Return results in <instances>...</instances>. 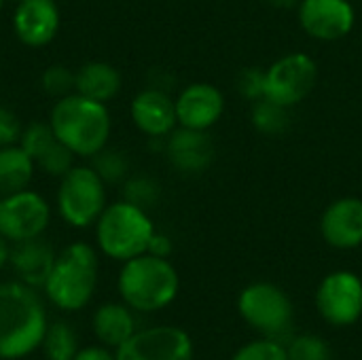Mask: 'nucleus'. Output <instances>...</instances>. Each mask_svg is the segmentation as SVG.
I'll return each mask as SVG.
<instances>
[{
  "mask_svg": "<svg viewBox=\"0 0 362 360\" xmlns=\"http://www.w3.org/2000/svg\"><path fill=\"white\" fill-rule=\"evenodd\" d=\"M34 161L19 146H0V195H11L30 187L34 178Z\"/></svg>",
  "mask_w": 362,
  "mask_h": 360,
  "instance_id": "4be33fe9",
  "label": "nucleus"
},
{
  "mask_svg": "<svg viewBox=\"0 0 362 360\" xmlns=\"http://www.w3.org/2000/svg\"><path fill=\"white\" fill-rule=\"evenodd\" d=\"M49 125L57 140L74 157H95L110 138V112L106 104L89 100L76 91L59 98L49 115Z\"/></svg>",
  "mask_w": 362,
  "mask_h": 360,
  "instance_id": "f03ea898",
  "label": "nucleus"
},
{
  "mask_svg": "<svg viewBox=\"0 0 362 360\" xmlns=\"http://www.w3.org/2000/svg\"><path fill=\"white\" fill-rule=\"evenodd\" d=\"M74 91L106 104L121 91V74L108 62H87L74 72Z\"/></svg>",
  "mask_w": 362,
  "mask_h": 360,
  "instance_id": "aec40b11",
  "label": "nucleus"
},
{
  "mask_svg": "<svg viewBox=\"0 0 362 360\" xmlns=\"http://www.w3.org/2000/svg\"><path fill=\"white\" fill-rule=\"evenodd\" d=\"M238 91L252 102L265 98V70L244 68L238 76Z\"/></svg>",
  "mask_w": 362,
  "mask_h": 360,
  "instance_id": "c85d7f7f",
  "label": "nucleus"
},
{
  "mask_svg": "<svg viewBox=\"0 0 362 360\" xmlns=\"http://www.w3.org/2000/svg\"><path fill=\"white\" fill-rule=\"evenodd\" d=\"M146 252H148V255H155V257L168 259L170 252H172V242H170V238L155 231L153 238H151V244H148V250H146Z\"/></svg>",
  "mask_w": 362,
  "mask_h": 360,
  "instance_id": "2f4dec72",
  "label": "nucleus"
},
{
  "mask_svg": "<svg viewBox=\"0 0 362 360\" xmlns=\"http://www.w3.org/2000/svg\"><path fill=\"white\" fill-rule=\"evenodd\" d=\"M4 2H6V0H0V11H2V6H4Z\"/></svg>",
  "mask_w": 362,
  "mask_h": 360,
  "instance_id": "c9c22d12",
  "label": "nucleus"
},
{
  "mask_svg": "<svg viewBox=\"0 0 362 360\" xmlns=\"http://www.w3.org/2000/svg\"><path fill=\"white\" fill-rule=\"evenodd\" d=\"M40 85L49 95L59 100L74 91V72H70L66 66H59V64L49 66L40 76Z\"/></svg>",
  "mask_w": 362,
  "mask_h": 360,
  "instance_id": "a878e982",
  "label": "nucleus"
},
{
  "mask_svg": "<svg viewBox=\"0 0 362 360\" xmlns=\"http://www.w3.org/2000/svg\"><path fill=\"white\" fill-rule=\"evenodd\" d=\"M55 257L57 255L47 242H42L40 238H34V240L17 242L15 248H11L8 263L13 265L19 282L32 289H38V286H45L51 274V267L55 263Z\"/></svg>",
  "mask_w": 362,
  "mask_h": 360,
  "instance_id": "6ab92c4d",
  "label": "nucleus"
},
{
  "mask_svg": "<svg viewBox=\"0 0 362 360\" xmlns=\"http://www.w3.org/2000/svg\"><path fill=\"white\" fill-rule=\"evenodd\" d=\"M155 197H157V185L146 178H134L125 187V199L140 208L151 206L155 202Z\"/></svg>",
  "mask_w": 362,
  "mask_h": 360,
  "instance_id": "c756f323",
  "label": "nucleus"
},
{
  "mask_svg": "<svg viewBox=\"0 0 362 360\" xmlns=\"http://www.w3.org/2000/svg\"><path fill=\"white\" fill-rule=\"evenodd\" d=\"M72 360H117V356L106 346H89L78 350Z\"/></svg>",
  "mask_w": 362,
  "mask_h": 360,
  "instance_id": "473e14b6",
  "label": "nucleus"
},
{
  "mask_svg": "<svg viewBox=\"0 0 362 360\" xmlns=\"http://www.w3.org/2000/svg\"><path fill=\"white\" fill-rule=\"evenodd\" d=\"M318 314L333 327H350L362 316V280L352 272L329 274L316 291Z\"/></svg>",
  "mask_w": 362,
  "mask_h": 360,
  "instance_id": "9d476101",
  "label": "nucleus"
},
{
  "mask_svg": "<svg viewBox=\"0 0 362 360\" xmlns=\"http://www.w3.org/2000/svg\"><path fill=\"white\" fill-rule=\"evenodd\" d=\"M19 146L32 157L34 166L51 176H64L72 168V151L57 140L49 123H32L21 132Z\"/></svg>",
  "mask_w": 362,
  "mask_h": 360,
  "instance_id": "2eb2a0df",
  "label": "nucleus"
},
{
  "mask_svg": "<svg viewBox=\"0 0 362 360\" xmlns=\"http://www.w3.org/2000/svg\"><path fill=\"white\" fill-rule=\"evenodd\" d=\"M288 119H291L288 108L269 98H261L252 102V125L257 127V132L265 136L284 134L288 127Z\"/></svg>",
  "mask_w": 362,
  "mask_h": 360,
  "instance_id": "b1692460",
  "label": "nucleus"
},
{
  "mask_svg": "<svg viewBox=\"0 0 362 360\" xmlns=\"http://www.w3.org/2000/svg\"><path fill=\"white\" fill-rule=\"evenodd\" d=\"M47 312L32 286L0 284V360H19L40 348L47 333Z\"/></svg>",
  "mask_w": 362,
  "mask_h": 360,
  "instance_id": "f257e3e1",
  "label": "nucleus"
},
{
  "mask_svg": "<svg viewBox=\"0 0 362 360\" xmlns=\"http://www.w3.org/2000/svg\"><path fill=\"white\" fill-rule=\"evenodd\" d=\"M40 348L47 360H72L78 352V339L68 323H55L47 327Z\"/></svg>",
  "mask_w": 362,
  "mask_h": 360,
  "instance_id": "5701e85b",
  "label": "nucleus"
},
{
  "mask_svg": "<svg viewBox=\"0 0 362 360\" xmlns=\"http://www.w3.org/2000/svg\"><path fill=\"white\" fill-rule=\"evenodd\" d=\"M225 112L223 93L210 83H193L176 98V119L180 127L208 132Z\"/></svg>",
  "mask_w": 362,
  "mask_h": 360,
  "instance_id": "4468645a",
  "label": "nucleus"
},
{
  "mask_svg": "<svg viewBox=\"0 0 362 360\" xmlns=\"http://www.w3.org/2000/svg\"><path fill=\"white\" fill-rule=\"evenodd\" d=\"M11 259V248H8V240L0 236V272L4 269V265Z\"/></svg>",
  "mask_w": 362,
  "mask_h": 360,
  "instance_id": "72a5a7b5",
  "label": "nucleus"
},
{
  "mask_svg": "<svg viewBox=\"0 0 362 360\" xmlns=\"http://www.w3.org/2000/svg\"><path fill=\"white\" fill-rule=\"evenodd\" d=\"M93 159V170L102 176L104 182H115V180H121L127 172V161L121 153L117 151H100Z\"/></svg>",
  "mask_w": 362,
  "mask_h": 360,
  "instance_id": "cd10ccee",
  "label": "nucleus"
},
{
  "mask_svg": "<svg viewBox=\"0 0 362 360\" xmlns=\"http://www.w3.org/2000/svg\"><path fill=\"white\" fill-rule=\"evenodd\" d=\"M91 327L98 342L112 350L121 348L136 333V320L129 312V306L121 303L100 306L93 314Z\"/></svg>",
  "mask_w": 362,
  "mask_h": 360,
  "instance_id": "412c9836",
  "label": "nucleus"
},
{
  "mask_svg": "<svg viewBox=\"0 0 362 360\" xmlns=\"http://www.w3.org/2000/svg\"><path fill=\"white\" fill-rule=\"evenodd\" d=\"M316 76V62L310 55L288 53L265 70V98L291 108L312 93Z\"/></svg>",
  "mask_w": 362,
  "mask_h": 360,
  "instance_id": "1a4fd4ad",
  "label": "nucleus"
},
{
  "mask_svg": "<svg viewBox=\"0 0 362 360\" xmlns=\"http://www.w3.org/2000/svg\"><path fill=\"white\" fill-rule=\"evenodd\" d=\"M51 223V208L47 199L32 191L23 189L0 199V236L8 242H25L40 238Z\"/></svg>",
  "mask_w": 362,
  "mask_h": 360,
  "instance_id": "6e6552de",
  "label": "nucleus"
},
{
  "mask_svg": "<svg viewBox=\"0 0 362 360\" xmlns=\"http://www.w3.org/2000/svg\"><path fill=\"white\" fill-rule=\"evenodd\" d=\"M272 6H276V8H295V6H299V2L301 0H267Z\"/></svg>",
  "mask_w": 362,
  "mask_h": 360,
  "instance_id": "f704fd0d",
  "label": "nucleus"
},
{
  "mask_svg": "<svg viewBox=\"0 0 362 360\" xmlns=\"http://www.w3.org/2000/svg\"><path fill=\"white\" fill-rule=\"evenodd\" d=\"M0 199H2V195H0Z\"/></svg>",
  "mask_w": 362,
  "mask_h": 360,
  "instance_id": "4c0bfd02",
  "label": "nucleus"
},
{
  "mask_svg": "<svg viewBox=\"0 0 362 360\" xmlns=\"http://www.w3.org/2000/svg\"><path fill=\"white\" fill-rule=\"evenodd\" d=\"M21 138V127H19V119L0 104V146H8L15 144Z\"/></svg>",
  "mask_w": 362,
  "mask_h": 360,
  "instance_id": "7c9ffc66",
  "label": "nucleus"
},
{
  "mask_svg": "<svg viewBox=\"0 0 362 360\" xmlns=\"http://www.w3.org/2000/svg\"><path fill=\"white\" fill-rule=\"evenodd\" d=\"M168 157L176 170L185 174H199L212 163L214 144L206 132L178 127L170 134Z\"/></svg>",
  "mask_w": 362,
  "mask_h": 360,
  "instance_id": "a211bd4d",
  "label": "nucleus"
},
{
  "mask_svg": "<svg viewBox=\"0 0 362 360\" xmlns=\"http://www.w3.org/2000/svg\"><path fill=\"white\" fill-rule=\"evenodd\" d=\"M320 233L325 242L339 250H350L362 244V199L341 197L333 202L322 219Z\"/></svg>",
  "mask_w": 362,
  "mask_h": 360,
  "instance_id": "dca6fc26",
  "label": "nucleus"
},
{
  "mask_svg": "<svg viewBox=\"0 0 362 360\" xmlns=\"http://www.w3.org/2000/svg\"><path fill=\"white\" fill-rule=\"evenodd\" d=\"M288 360H331V348L316 335H297L286 346Z\"/></svg>",
  "mask_w": 362,
  "mask_h": 360,
  "instance_id": "393cba45",
  "label": "nucleus"
},
{
  "mask_svg": "<svg viewBox=\"0 0 362 360\" xmlns=\"http://www.w3.org/2000/svg\"><path fill=\"white\" fill-rule=\"evenodd\" d=\"M106 182L91 166H72L59 180L57 212L76 229L95 225L106 208Z\"/></svg>",
  "mask_w": 362,
  "mask_h": 360,
  "instance_id": "423d86ee",
  "label": "nucleus"
},
{
  "mask_svg": "<svg viewBox=\"0 0 362 360\" xmlns=\"http://www.w3.org/2000/svg\"><path fill=\"white\" fill-rule=\"evenodd\" d=\"M98 272L100 261L95 248L85 242H74L55 257L42 289L55 308L64 312H78L95 293Z\"/></svg>",
  "mask_w": 362,
  "mask_h": 360,
  "instance_id": "20e7f679",
  "label": "nucleus"
},
{
  "mask_svg": "<svg viewBox=\"0 0 362 360\" xmlns=\"http://www.w3.org/2000/svg\"><path fill=\"white\" fill-rule=\"evenodd\" d=\"M117 284L129 310L151 314L168 308L176 299L180 278L168 259L144 252L123 263Z\"/></svg>",
  "mask_w": 362,
  "mask_h": 360,
  "instance_id": "7ed1b4c3",
  "label": "nucleus"
},
{
  "mask_svg": "<svg viewBox=\"0 0 362 360\" xmlns=\"http://www.w3.org/2000/svg\"><path fill=\"white\" fill-rule=\"evenodd\" d=\"M15 36L25 47L49 45L59 30V6L55 0H19L13 13Z\"/></svg>",
  "mask_w": 362,
  "mask_h": 360,
  "instance_id": "ddd939ff",
  "label": "nucleus"
},
{
  "mask_svg": "<svg viewBox=\"0 0 362 360\" xmlns=\"http://www.w3.org/2000/svg\"><path fill=\"white\" fill-rule=\"evenodd\" d=\"M155 225L146 210L123 199L108 204L95 223L100 250L115 261H129L148 250Z\"/></svg>",
  "mask_w": 362,
  "mask_h": 360,
  "instance_id": "39448f33",
  "label": "nucleus"
},
{
  "mask_svg": "<svg viewBox=\"0 0 362 360\" xmlns=\"http://www.w3.org/2000/svg\"><path fill=\"white\" fill-rule=\"evenodd\" d=\"M231 360H288V356H286V348H282L278 342L267 337L246 344L233 354Z\"/></svg>",
  "mask_w": 362,
  "mask_h": 360,
  "instance_id": "bb28decb",
  "label": "nucleus"
},
{
  "mask_svg": "<svg viewBox=\"0 0 362 360\" xmlns=\"http://www.w3.org/2000/svg\"><path fill=\"white\" fill-rule=\"evenodd\" d=\"M132 119L151 138L170 136L178 125L176 102L161 89H144L132 100Z\"/></svg>",
  "mask_w": 362,
  "mask_h": 360,
  "instance_id": "f3484780",
  "label": "nucleus"
},
{
  "mask_svg": "<svg viewBox=\"0 0 362 360\" xmlns=\"http://www.w3.org/2000/svg\"><path fill=\"white\" fill-rule=\"evenodd\" d=\"M117 360H193V342L187 331L170 325L136 331L121 348Z\"/></svg>",
  "mask_w": 362,
  "mask_h": 360,
  "instance_id": "9b49d317",
  "label": "nucleus"
},
{
  "mask_svg": "<svg viewBox=\"0 0 362 360\" xmlns=\"http://www.w3.org/2000/svg\"><path fill=\"white\" fill-rule=\"evenodd\" d=\"M354 8L348 0H301V28L316 40L333 42L346 38L354 28Z\"/></svg>",
  "mask_w": 362,
  "mask_h": 360,
  "instance_id": "f8f14e48",
  "label": "nucleus"
},
{
  "mask_svg": "<svg viewBox=\"0 0 362 360\" xmlns=\"http://www.w3.org/2000/svg\"><path fill=\"white\" fill-rule=\"evenodd\" d=\"M240 316L267 337L286 333L293 323V303L288 295L272 282H255L240 293Z\"/></svg>",
  "mask_w": 362,
  "mask_h": 360,
  "instance_id": "0eeeda50",
  "label": "nucleus"
},
{
  "mask_svg": "<svg viewBox=\"0 0 362 360\" xmlns=\"http://www.w3.org/2000/svg\"><path fill=\"white\" fill-rule=\"evenodd\" d=\"M13 2H19V0H13Z\"/></svg>",
  "mask_w": 362,
  "mask_h": 360,
  "instance_id": "e433bc0d",
  "label": "nucleus"
}]
</instances>
